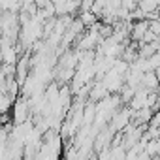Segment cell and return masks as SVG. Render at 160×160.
Returning <instances> with one entry per match:
<instances>
[{
    "instance_id": "6da1fadb",
    "label": "cell",
    "mask_w": 160,
    "mask_h": 160,
    "mask_svg": "<svg viewBox=\"0 0 160 160\" xmlns=\"http://www.w3.org/2000/svg\"><path fill=\"white\" fill-rule=\"evenodd\" d=\"M147 30H149V21H147V19H141V21L134 23V27H132V30H130V36H132L134 40H141Z\"/></svg>"
}]
</instances>
